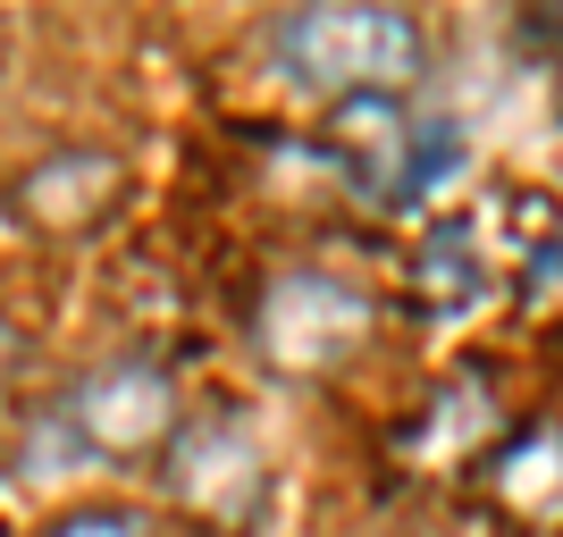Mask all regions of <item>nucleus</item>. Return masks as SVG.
Listing matches in <instances>:
<instances>
[{
  "label": "nucleus",
  "mask_w": 563,
  "mask_h": 537,
  "mask_svg": "<svg viewBox=\"0 0 563 537\" xmlns=\"http://www.w3.org/2000/svg\"><path fill=\"white\" fill-rule=\"evenodd\" d=\"M530 43H547V51H555V110H563V0L530 18Z\"/></svg>",
  "instance_id": "obj_10"
},
{
  "label": "nucleus",
  "mask_w": 563,
  "mask_h": 537,
  "mask_svg": "<svg viewBox=\"0 0 563 537\" xmlns=\"http://www.w3.org/2000/svg\"><path fill=\"white\" fill-rule=\"evenodd\" d=\"M126 186H135V177H126L118 152H101V143H59V152H43V160L9 186V211H18L34 235L76 244V235L110 227V211L126 202Z\"/></svg>",
  "instance_id": "obj_6"
},
{
  "label": "nucleus",
  "mask_w": 563,
  "mask_h": 537,
  "mask_svg": "<svg viewBox=\"0 0 563 537\" xmlns=\"http://www.w3.org/2000/svg\"><path fill=\"white\" fill-rule=\"evenodd\" d=\"M43 537H152L135 513H68V521H51Z\"/></svg>",
  "instance_id": "obj_9"
},
{
  "label": "nucleus",
  "mask_w": 563,
  "mask_h": 537,
  "mask_svg": "<svg viewBox=\"0 0 563 537\" xmlns=\"http://www.w3.org/2000/svg\"><path fill=\"white\" fill-rule=\"evenodd\" d=\"M479 488H488V504L505 521L555 529L563 521V428L539 421V428H521V437H505L496 454H479Z\"/></svg>",
  "instance_id": "obj_7"
},
{
  "label": "nucleus",
  "mask_w": 563,
  "mask_h": 537,
  "mask_svg": "<svg viewBox=\"0 0 563 537\" xmlns=\"http://www.w3.org/2000/svg\"><path fill=\"white\" fill-rule=\"evenodd\" d=\"M371 320L378 311H371V294L353 278H336V269H286V278L261 286L253 353L269 370H286V378H320V370H336V361L362 353Z\"/></svg>",
  "instance_id": "obj_3"
},
{
  "label": "nucleus",
  "mask_w": 563,
  "mask_h": 537,
  "mask_svg": "<svg viewBox=\"0 0 563 537\" xmlns=\"http://www.w3.org/2000/svg\"><path fill=\"white\" fill-rule=\"evenodd\" d=\"M278 59L295 85L329 101H404L429 68V43L404 9H378V0H329V9H286L278 18Z\"/></svg>",
  "instance_id": "obj_1"
},
{
  "label": "nucleus",
  "mask_w": 563,
  "mask_h": 537,
  "mask_svg": "<svg viewBox=\"0 0 563 537\" xmlns=\"http://www.w3.org/2000/svg\"><path fill=\"white\" fill-rule=\"evenodd\" d=\"M412 303L421 311H463L479 303V253H471L463 227H438L421 244V260H412Z\"/></svg>",
  "instance_id": "obj_8"
},
{
  "label": "nucleus",
  "mask_w": 563,
  "mask_h": 537,
  "mask_svg": "<svg viewBox=\"0 0 563 537\" xmlns=\"http://www.w3.org/2000/svg\"><path fill=\"white\" fill-rule=\"evenodd\" d=\"M68 428L101 462H143V454H168V437L186 428V403H177V378L152 353H126L68 395Z\"/></svg>",
  "instance_id": "obj_5"
},
{
  "label": "nucleus",
  "mask_w": 563,
  "mask_h": 537,
  "mask_svg": "<svg viewBox=\"0 0 563 537\" xmlns=\"http://www.w3.org/2000/svg\"><path fill=\"white\" fill-rule=\"evenodd\" d=\"M161 488L202 537H253L261 513H269V454L253 445L244 421L202 412V421H186L177 437H168Z\"/></svg>",
  "instance_id": "obj_2"
},
{
  "label": "nucleus",
  "mask_w": 563,
  "mask_h": 537,
  "mask_svg": "<svg viewBox=\"0 0 563 537\" xmlns=\"http://www.w3.org/2000/svg\"><path fill=\"white\" fill-rule=\"evenodd\" d=\"M320 152L336 160V177H345L362 202L396 211V202H412V193H429L438 177H446L454 126H412L396 101H336Z\"/></svg>",
  "instance_id": "obj_4"
},
{
  "label": "nucleus",
  "mask_w": 563,
  "mask_h": 537,
  "mask_svg": "<svg viewBox=\"0 0 563 537\" xmlns=\"http://www.w3.org/2000/svg\"><path fill=\"white\" fill-rule=\"evenodd\" d=\"M0 370H18V327L0 320Z\"/></svg>",
  "instance_id": "obj_11"
}]
</instances>
